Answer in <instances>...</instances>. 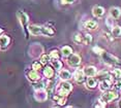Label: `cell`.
Returning a JSON list of instances; mask_svg holds the SVG:
<instances>
[{
  "mask_svg": "<svg viewBox=\"0 0 121 108\" xmlns=\"http://www.w3.org/2000/svg\"><path fill=\"white\" fill-rule=\"evenodd\" d=\"M18 18H19V21H20L22 27H23V29L28 30L29 18H28V16H27V13L24 12H21V10H20V12H18Z\"/></svg>",
  "mask_w": 121,
  "mask_h": 108,
  "instance_id": "cell-6",
  "label": "cell"
},
{
  "mask_svg": "<svg viewBox=\"0 0 121 108\" xmlns=\"http://www.w3.org/2000/svg\"><path fill=\"white\" fill-rule=\"evenodd\" d=\"M51 66L55 69V70L59 71V70H61L62 69L63 64H62V62L59 59H51Z\"/></svg>",
  "mask_w": 121,
  "mask_h": 108,
  "instance_id": "cell-18",
  "label": "cell"
},
{
  "mask_svg": "<svg viewBox=\"0 0 121 108\" xmlns=\"http://www.w3.org/2000/svg\"><path fill=\"white\" fill-rule=\"evenodd\" d=\"M85 73L82 69H76L75 72H73V79L76 80L78 84H83L85 81Z\"/></svg>",
  "mask_w": 121,
  "mask_h": 108,
  "instance_id": "cell-8",
  "label": "cell"
},
{
  "mask_svg": "<svg viewBox=\"0 0 121 108\" xmlns=\"http://www.w3.org/2000/svg\"><path fill=\"white\" fill-rule=\"evenodd\" d=\"M58 76L61 80H69L73 78V75H71L70 71L67 70V69H61V70H59Z\"/></svg>",
  "mask_w": 121,
  "mask_h": 108,
  "instance_id": "cell-13",
  "label": "cell"
},
{
  "mask_svg": "<svg viewBox=\"0 0 121 108\" xmlns=\"http://www.w3.org/2000/svg\"><path fill=\"white\" fill-rule=\"evenodd\" d=\"M2 32H3V30H2L1 28H0V34H1V33H2Z\"/></svg>",
  "mask_w": 121,
  "mask_h": 108,
  "instance_id": "cell-33",
  "label": "cell"
},
{
  "mask_svg": "<svg viewBox=\"0 0 121 108\" xmlns=\"http://www.w3.org/2000/svg\"><path fill=\"white\" fill-rule=\"evenodd\" d=\"M85 75H86L87 77L89 76H95L96 74H97V70H96V68L94 67V66H87V67H85L83 69Z\"/></svg>",
  "mask_w": 121,
  "mask_h": 108,
  "instance_id": "cell-16",
  "label": "cell"
},
{
  "mask_svg": "<svg viewBox=\"0 0 121 108\" xmlns=\"http://www.w3.org/2000/svg\"><path fill=\"white\" fill-rule=\"evenodd\" d=\"M31 68L33 70H36V71H40L43 69V64L40 63V61H34L31 65Z\"/></svg>",
  "mask_w": 121,
  "mask_h": 108,
  "instance_id": "cell-26",
  "label": "cell"
},
{
  "mask_svg": "<svg viewBox=\"0 0 121 108\" xmlns=\"http://www.w3.org/2000/svg\"><path fill=\"white\" fill-rule=\"evenodd\" d=\"M119 105H120V107H121V101H120V103H119Z\"/></svg>",
  "mask_w": 121,
  "mask_h": 108,
  "instance_id": "cell-34",
  "label": "cell"
},
{
  "mask_svg": "<svg viewBox=\"0 0 121 108\" xmlns=\"http://www.w3.org/2000/svg\"><path fill=\"white\" fill-rule=\"evenodd\" d=\"M73 52V48H71L69 45H64V46H62L61 48V55L63 57H65V58L69 57Z\"/></svg>",
  "mask_w": 121,
  "mask_h": 108,
  "instance_id": "cell-21",
  "label": "cell"
},
{
  "mask_svg": "<svg viewBox=\"0 0 121 108\" xmlns=\"http://www.w3.org/2000/svg\"><path fill=\"white\" fill-rule=\"evenodd\" d=\"M71 39L76 44H82L83 43V35L81 33H75L71 37Z\"/></svg>",
  "mask_w": 121,
  "mask_h": 108,
  "instance_id": "cell-22",
  "label": "cell"
},
{
  "mask_svg": "<svg viewBox=\"0 0 121 108\" xmlns=\"http://www.w3.org/2000/svg\"><path fill=\"white\" fill-rule=\"evenodd\" d=\"M110 16H111L112 18L114 19V20H117V19H119L120 16H121L120 8H118V7H112L111 9H110Z\"/></svg>",
  "mask_w": 121,
  "mask_h": 108,
  "instance_id": "cell-20",
  "label": "cell"
},
{
  "mask_svg": "<svg viewBox=\"0 0 121 108\" xmlns=\"http://www.w3.org/2000/svg\"><path fill=\"white\" fill-rule=\"evenodd\" d=\"M61 2L63 4H71L75 2V0H61Z\"/></svg>",
  "mask_w": 121,
  "mask_h": 108,
  "instance_id": "cell-32",
  "label": "cell"
},
{
  "mask_svg": "<svg viewBox=\"0 0 121 108\" xmlns=\"http://www.w3.org/2000/svg\"><path fill=\"white\" fill-rule=\"evenodd\" d=\"M67 64L70 67H78L81 64V57L78 54H71L67 59Z\"/></svg>",
  "mask_w": 121,
  "mask_h": 108,
  "instance_id": "cell-5",
  "label": "cell"
},
{
  "mask_svg": "<svg viewBox=\"0 0 121 108\" xmlns=\"http://www.w3.org/2000/svg\"><path fill=\"white\" fill-rule=\"evenodd\" d=\"M53 100H54V102H56L59 106H64V105L66 104L67 99H66V97H64V96H60L58 94H55L53 96Z\"/></svg>",
  "mask_w": 121,
  "mask_h": 108,
  "instance_id": "cell-15",
  "label": "cell"
},
{
  "mask_svg": "<svg viewBox=\"0 0 121 108\" xmlns=\"http://www.w3.org/2000/svg\"><path fill=\"white\" fill-rule=\"evenodd\" d=\"M26 76H27V78H28L30 81H32V82H37L38 80L42 79L40 74H39V71L33 70V69H31V70H29L28 72H27Z\"/></svg>",
  "mask_w": 121,
  "mask_h": 108,
  "instance_id": "cell-7",
  "label": "cell"
},
{
  "mask_svg": "<svg viewBox=\"0 0 121 108\" xmlns=\"http://www.w3.org/2000/svg\"><path fill=\"white\" fill-rule=\"evenodd\" d=\"M112 81L110 78H104L100 81L99 84V88L100 91H103V92H106V91H109L112 88Z\"/></svg>",
  "mask_w": 121,
  "mask_h": 108,
  "instance_id": "cell-12",
  "label": "cell"
},
{
  "mask_svg": "<svg viewBox=\"0 0 121 108\" xmlns=\"http://www.w3.org/2000/svg\"><path fill=\"white\" fill-rule=\"evenodd\" d=\"M106 25L108 26V28H110V29H112L113 27H114V19H113L111 16H110L109 18H107V20H106Z\"/></svg>",
  "mask_w": 121,
  "mask_h": 108,
  "instance_id": "cell-29",
  "label": "cell"
},
{
  "mask_svg": "<svg viewBox=\"0 0 121 108\" xmlns=\"http://www.w3.org/2000/svg\"><path fill=\"white\" fill-rule=\"evenodd\" d=\"M96 85H97V80H96L93 76H89L86 80V87L88 88H90V90H93V88H96Z\"/></svg>",
  "mask_w": 121,
  "mask_h": 108,
  "instance_id": "cell-17",
  "label": "cell"
},
{
  "mask_svg": "<svg viewBox=\"0 0 121 108\" xmlns=\"http://www.w3.org/2000/svg\"><path fill=\"white\" fill-rule=\"evenodd\" d=\"M60 52H59L58 49H53V51H51L50 52V57H51V59H60Z\"/></svg>",
  "mask_w": 121,
  "mask_h": 108,
  "instance_id": "cell-27",
  "label": "cell"
},
{
  "mask_svg": "<svg viewBox=\"0 0 121 108\" xmlns=\"http://www.w3.org/2000/svg\"><path fill=\"white\" fill-rule=\"evenodd\" d=\"M71 91H73V84L68 82V80H62L58 87H56V94H58L60 96L67 97Z\"/></svg>",
  "mask_w": 121,
  "mask_h": 108,
  "instance_id": "cell-1",
  "label": "cell"
},
{
  "mask_svg": "<svg viewBox=\"0 0 121 108\" xmlns=\"http://www.w3.org/2000/svg\"><path fill=\"white\" fill-rule=\"evenodd\" d=\"M55 30L51 27H47V26H40V33L39 35L43 36H48V37H53L55 35Z\"/></svg>",
  "mask_w": 121,
  "mask_h": 108,
  "instance_id": "cell-10",
  "label": "cell"
},
{
  "mask_svg": "<svg viewBox=\"0 0 121 108\" xmlns=\"http://www.w3.org/2000/svg\"><path fill=\"white\" fill-rule=\"evenodd\" d=\"M114 88L118 91H121V78H118L116 81L114 82Z\"/></svg>",
  "mask_w": 121,
  "mask_h": 108,
  "instance_id": "cell-30",
  "label": "cell"
},
{
  "mask_svg": "<svg viewBox=\"0 0 121 108\" xmlns=\"http://www.w3.org/2000/svg\"><path fill=\"white\" fill-rule=\"evenodd\" d=\"M10 44V38L9 35H1L0 36V49L5 51Z\"/></svg>",
  "mask_w": 121,
  "mask_h": 108,
  "instance_id": "cell-9",
  "label": "cell"
},
{
  "mask_svg": "<svg viewBox=\"0 0 121 108\" xmlns=\"http://www.w3.org/2000/svg\"><path fill=\"white\" fill-rule=\"evenodd\" d=\"M118 97H119V94H118L117 92H113V91H106L103 96L100 97L99 100L103 101L104 104L109 103V102H112L114 100H116V99H118Z\"/></svg>",
  "mask_w": 121,
  "mask_h": 108,
  "instance_id": "cell-3",
  "label": "cell"
},
{
  "mask_svg": "<svg viewBox=\"0 0 121 108\" xmlns=\"http://www.w3.org/2000/svg\"><path fill=\"white\" fill-rule=\"evenodd\" d=\"M112 75L115 77V78H121V69L120 68H115L114 70L112 71Z\"/></svg>",
  "mask_w": 121,
  "mask_h": 108,
  "instance_id": "cell-28",
  "label": "cell"
},
{
  "mask_svg": "<svg viewBox=\"0 0 121 108\" xmlns=\"http://www.w3.org/2000/svg\"><path fill=\"white\" fill-rule=\"evenodd\" d=\"M112 36L114 38L121 37V27L120 26H114L112 28Z\"/></svg>",
  "mask_w": 121,
  "mask_h": 108,
  "instance_id": "cell-23",
  "label": "cell"
},
{
  "mask_svg": "<svg viewBox=\"0 0 121 108\" xmlns=\"http://www.w3.org/2000/svg\"><path fill=\"white\" fill-rule=\"evenodd\" d=\"M40 63H42L43 65H48L49 64V62L51 61V57H50V55L49 54H43L40 56Z\"/></svg>",
  "mask_w": 121,
  "mask_h": 108,
  "instance_id": "cell-24",
  "label": "cell"
},
{
  "mask_svg": "<svg viewBox=\"0 0 121 108\" xmlns=\"http://www.w3.org/2000/svg\"><path fill=\"white\" fill-rule=\"evenodd\" d=\"M92 51L93 52H95V54H97V55H101V52H104V49L99 48V46H94V48H92Z\"/></svg>",
  "mask_w": 121,
  "mask_h": 108,
  "instance_id": "cell-31",
  "label": "cell"
},
{
  "mask_svg": "<svg viewBox=\"0 0 121 108\" xmlns=\"http://www.w3.org/2000/svg\"><path fill=\"white\" fill-rule=\"evenodd\" d=\"M98 27V23L94 20H88L85 23V28L87 30H95Z\"/></svg>",
  "mask_w": 121,
  "mask_h": 108,
  "instance_id": "cell-19",
  "label": "cell"
},
{
  "mask_svg": "<svg viewBox=\"0 0 121 108\" xmlns=\"http://www.w3.org/2000/svg\"><path fill=\"white\" fill-rule=\"evenodd\" d=\"M92 15L95 16V18H101L104 15V8L103 6H99V5H96L92 8Z\"/></svg>",
  "mask_w": 121,
  "mask_h": 108,
  "instance_id": "cell-14",
  "label": "cell"
},
{
  "mask_svg": "<svg viewBox=\"0 0 121 108\" xmlns=\"http://www.w3.org/2000/svg\"><path fill=\"white\" fill-rule=\"evenodd\" d=\"M43 74L47 79H52V78H54V76H55V69L52 67V66L46 65V67L43 68Z\"/></svg>",
  "mask_w": 121,
  "mask_h": 108,
  "instance_id": "cell-11",
  "label": "cell"
},
{
  "mask_svg": "<svg viewBox=\"0 0 121 108\" xmlns=\"http://www.w3.org/2000/svg\"><path fill=\"white\" fill-rule=\"evenodd\" d=\"M48 97L49 94L46 88H36L34 94V98L37 102H45L48 100Z\"/></svg>",
  "mask_w": 121,
  "mask_h": 108,
  "instance_id": "cell-4",
  "label": "cell"
},
{
  "mask_svg": "<svg viewBox=\"0 0 121 108\" xmlns=\"http://www.w3.org/2000/svg\"><path fill=\"white\" fill-rule=\"evenodd\" d=\"M101 57V60L104 61V63H106L107 65H110V66H119L121 65V62L120 60L118 59L117 57H115L114 55L110 54V52H103L100 55Z\"/></svg>",
  "mask_w": 121,
  "mask_h": 108,
  "instance_id": "cell-2",
  "label": "cell"
},
{
  "mask_svg": "<svg viewBox=\"0 0 121 108\" xmlns=\"http://www.w3.org/2000/svg\"><path fill=\"white\" fill-rule=\"evenodd\" d=\"M93 40V37L91 34H85L83 35V44H85V45H89V44H91Z\"/></svg>",
  "mask_w": 121,
  "mask_h": 108,
  "instance_id": "cell-25",
  "label": "cell"
}]
</instances>
